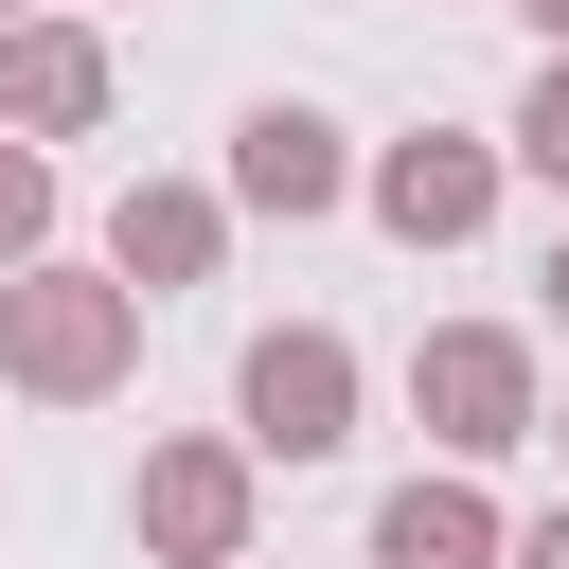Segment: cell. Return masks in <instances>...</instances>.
I'll return each instance as SVG.
<instances>
[{"instance_id": "6da1fadb", "label": "cell", "mask_w": 569, "mask_h": 569, "mask_svg": "<svg viewBox=\"0 0 569 569\" xmlns=\"http://www.w3.org/2000/svg\"><path fill=\"white\" fill-rule=\"evenodd\" d=\"M124 373H142V284H107V267H71V249L0 267V391H36V409H107Z\"/></svg>"}, {"instance_id": "7a4b0ae2", "label": "cell", "mask_w": 569, "mask_h": 569, "mask_svg": "<svg viewBox=\"0 0 569 569\" xmlns=\"http://www.w3.org/2000/svg\"><path fill=\"white\" fill-rule=\"evenodd\" d=\"M533 409H551V373H533V338L516 320H427L409 338V427H427V462H516L533 445Z\"/></svg>"}, {"instance_id": "3957f363", "label": "cell", "mask_w": 569, "mask_h": 569, "mask_svg": "<svg viewBox=\"0 0 569 569\" xmlns=\"http://www.w3.org/2000/svg\"><path fill=\"white\" fill-rule=\"evenodd\" d=\"M124 533H142V569H249V533H267V462H249L231 427H178V445H142Z\"/></svg>"}, {"instance_id": "277c9868", "label": "cell", "mask_w": 569, "mask_h": 569, "mask_svg": "<svg viewBox=\"0 0 569 569\" xmlns=\"http://www.w3.org/2000/svg\"><path fill=\"white\" fill-rule=\"evenodd\" d=\"M498 196H516L498 124H409V142H373V160H356V213H373L391 249H480V231H498Z\"/></svg>"}, {"instance_id": "5b68a950", "label": "cell", "mask_w": 569, "mask_h": 569, "mask_svg": "<svg viewBox=\"0 0 569 569\" xmlns=\"http://www.w3.org/2000/svg\"><path fill=\"white\" fill-rule=\"evenodd\" d=\"M231 445L249 462H338L356 445V338L338 320H267L231 356Z\"/></svg>"}, {"instance_id": "8992f818", "label": "cell", "mask_w": 569, "mask_h": 569, "mask_svg": "<svg viewBox=\"0 0 569 569\" xmlns=\"http://www.w3.org/2000/svg\"><path fill=\"white\" fill-rule=\"evenodd\" d=\"M231 213H267V231H320L338 196H356V142H338V107H302V89H267L249 124H231V178H213Z\"/></svg>"}, {"instance_id": "52a82bcc", "label": "cell", "mask_w": 569, "mask_h": 569, "mask_svg": "<svg viewBox=\"0 0 569 569\" xmlns=\"http://www.w3.org/2000/svg\"><path fill=\"white\" fill-rule=\"evenodd\" d=\"M107 89H124V53H107V18H0V142H89L107 124Z\"/></svg>"}, {"instance_id": "ba28073f", "label": "cell", "mask_w": 569, "mask_h": 569, "mask_svg": "<svg viewBox=\"0 0 569 569\" xmlns=\"http://www.w3.org/2000/svg\"><path fill=\"white\" fill-rule=\"evenodd\" d=\"M89 267H107V284H142V302H178V284H213V267H231V196H213V178H124Z\"/></svg>"}, {"instance_id": "9c48e42d", "label": "cell", "mask_w": 569, "mask_h": 569, "mask_svg": "<svg viewBox=\"0 0 569 569\" xmlns=\"http://www.w3.org/2000/svg\"><path fill=\"white\" fill-rule=\"evenodd\" d=\"M498 533H516V516H498L462 462H409V480L373 498V569H498Z\"/></svg>"}, {"instance_id": "30bf717a", "label": "cell", "mask_w": 569, "mask_h": 569, "mask_svg": "<svg viewBox=\"0 0 569 569\" xmlns=\"http://www.w3.org/2000/svg\"><path fill=\"white\" fill-rule=\"evenodd\" d=\"M498 160L569 196V53H533V89H516V124H498Z\"/></svg>"}, {"instance_id": "8fae6325", "label": "cell", "mask_w": 569, "mask_h": 569, "mask_svg": "<svg viewBox=\"0 0 569 569\" xmlns=\"http://www.w3.org/2000/svg\"><path fill=\"white\" fill-rule=\"evenodd\" d=\"M53 213H71V196H53V142H0V267H36Z\"/></svg>"}, {"instance_id": "7c38bea8", "label": "cell", "mask_w": 569, "mask_h": 569, "mask_svg": "<svg viewBox=\"0 0 569 569\" xmlns=\"http://www.w3.org/2000/svg\"><path fill=\"white\" fill-rule=\"evenodd\" d=\"M498 569H569V498H551V516H516V533H498Z\"/></svg>"}, {"instance_id": "4fadbf2b", "label": "cell", "mask_w": 569, "mask_h": 569, "mask_svg": "<svg viewBox=\"0 0 569 569\" xmlns=\"http://www.w3.org/2000/svg\"><path fill=\"white\" fill-rule=\"evenodd\" d=\"M516 18H533V53H569V0H516Z\"/></svg>"}, {"instance_id": "5bb4252c", "label": "cell", "mask_w": 569, "mask_h": 569, "mask_svg": "<svg viewBox=\"0 0 569 569\" xmlns=\"http://www.w3.org/2000/svg\"><path fill=\"white\" fill-rule=\"evenodd\" d=\"M533 284H551V320H569V231H551V267H533Z\"/></svg>"}, {"instance_id": "9a60e30c", "label": "cell", "mask_w": 569, "mask_h": 569, "mask_svg": "<svg viewBox=\"0 0 569 569\" xmlns=\"http://www.w3.org/2000/svg\"><path fill=\"white\" fill-rule=\"evenodd\" d=\"M533 445H569V391H551V409H533Z\"/></svg>"}, {"instance_id": "2e32d148", "label": "cell", "mask_w": 569, "mask_h": 569, "mask_svg": "<svg viewBox=\"0 0 569 569\" xmlns=\"http://www.w3.org/2000/svg\"><path fill=\"white\" fill-rule=\"evenodd\" d=\"M0 18H53V0H0Z\"/></svg>"}]
</instances>
